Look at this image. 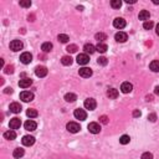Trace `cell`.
Returning <instances> with one entry per match:
<instances>
[{
	"label": "cell",
	"instance_id": "6da1fadb",
	"mask_svg": "<svg viewBox=\"0 0 159 159\" xmlns=\"http://www.w3.org/2000/svg\"><path fill=\"white\" fill-rule=\"evenodd\" d=\"M66 129L70 132V133H77L81 129V127H80V124L76 123V122H69L66 124Z\"/></svg>",
	"mask_w": 159,
	"mask_h": 159
},
{
	"label": "cell",
	"instance_id": "7a4b0ae2",
	"mask_svg": "<svg viewBox=\"0 0 159 159\" xmlns=\"http://www.w3.org/2000/svg\"><path fill=\"white\" fill-rule=\"evenodd\" d=\"M83 106H85L86 109L93 111V109L97 107V102H96V100H93V98H87V100H85V103H83Z\"/></svg>",
	"mask_w": 159,
	"mask_h": 159
},
{
	"label": "cell",
	"instance_id": "3957f363",
	"mask_svg": "<svg viewBox=\"0 0 159 159\" xmlns=\"http://www.w3.org/2000/svg\"><path fill=\"white\" fill-rule=\"evenodd\" d=\"M73 116H75V118H76V119H80V121H85V119L87 118V113H86V111H85V109H81V108L75 109Z\"/></svg>",
	"mask_w": 159,
	"mask_h": 159
},
{
	"label": "cell",
	"instance_id": "277c9868",
	"mask_svg": "<svg viewBox=\"0 0 159 159\" xmlns=\"http://www.w3.org/2000/svg\"><path fill=\"white\" fill-rule=\"evenodd\" d=\"M22 47H24V44H22L20 40H13L10 42V49L13 51H15V52L22 50Z\"/></svg>",
	"mask_w": 159,
	"mask_h": 159
},
{
	"label": "cell",
	"instance_id": "5b68a950",
	"mask_svg": "<svg viewBox=\"0 0 159 159\" xmlns=\"http://www.w3.org/2000/svg\"><path fill=\"white\" fill-rule=\"evenodd\" d=\"M20 100H22L24 102H31L34 100V93L30 92V91H22L20 93Z\"/></svg>",
	"mask_w": 159,
	"mask_h": 159
},
{
	"label": "cell",
	"instance_id": "8992f818",
	"mask_svg": "<svg viewBox=\"0 0 159 159\" xmlns=\"http://www.w3.org/2000/svg\"><path fill=\"white\" fill-rule=\"evenodd\" d=\"M87 128H88L90 133H92V134H97L101 132V126L96 122H91L88 126H87Z\"/></svg>",
	"mask_w": 159,
	"mask_h": 159
},
{
	"label": "cell",
	"instance_id": "52a82bcc",
	"mask_svg": "<svg viewBox=\"0 0 159 159\" xmlns=\"http://www.w3.org/2000/svg\"><path fill=\"white\" fill-rule=\"evenodd\" d=\"M76 61L78 65H87V63L90 62V56L87 54H80V55H77Z\"/></svg>",
	"mask_w": 159,
	"mask_h": 159
},
{
	"label": "cell",
	"instance_id": "ba28073f",
	"mask_svg": "<svg viewBox=\"0 0 159 159\" xmlns=\"http://www.w3.org/2000/svg\"><path fill=\"white\" fill-rule=\"evenodd\" d=\"M92 70L90 69V67H82V69H80L78 70V75L81 77H83V78H88V77H91L92 76Z\"/></svg>",
	"mask_w": 159,
	"mask_h": 159
},
{
	"label": "cell",
	"instance_id": "9c48e42d",
	"mask_svg": "<svg viewBox=\"0 0 159 159\" xmlns=\"http://www.w3.org/2000/svg\"><path fill=\"white\" fill-rule=\"evenodd\" d=\"M20 61L24 63V65H29V63L32 61V55L30 54V52H22L20 55Z\"/></svg>",
	"mask_w": 159,
	"mask_h": 159
},
{
	"label": "cell",
	"instance_id": "30bf717a",
	"mask_svg": "<svg viewBox=\"0 0 159 159\" xmlns=\"http://www.w3.org/2000/svg\"><path fill=\"white\" fill-rule=\"evenodd\" d=\"M113 26H115L116 29H123L126 28V20H124L123 18H116L115 20H113Z\"/></svg>",
	"mask_w": 159,
	"mask_h": 159
},
{
	"label": "cell",
	"instance_id": "8fae6325",
	"mask_svg": "<svg viewBox=\"0 0 159 159\" xmlns=\"http://www.w3.org/2000/svg\"><path fill=\"white\" fill-rule=\"evenodd\" d=\"M31 85H32V80L29 77H24L19 81V87H21V88H28Z\"/></svg>",
	"mask_w": 159,
	"mask_h": 159
},
{
	"label": "cell",
	"instance_id": "7c38bea8",
	"mask_svg": "<svg viewBox=\"0 0 159 159\" xmlns=\"http://www.w3.org/2000/svg\"><path fill=\"white\" fill-rule=\"evenodd\" d=\"M21 143L25 147H30V146H32L34 143H35V138H34L32 135H24L22 139H21Z\"/></svg>",
	"mask_w": 159,
	"mask_h": 159
},
{
	"label": "cell",
	"instance_id": "4fadbf2b",
	"mask_svg": "<svg viewBox=\"0 0 159 159\" xmlns=\"http://www.w3.org/2000/svg\"><path fill=\"white\" fill-rule=\"evenodd\" d=\"M115 39H116L117 42H126V41L128 40V35L123 31H119L115 35Z\"/></svg>",
	"mask_w": 159,
	"mask_h": 159
},
{
	"label": "cell",
	"instance_id": "5bb4252c",
	"mask_svg": "<svg viewBox=\"0 0 159 159\" xmlns=\"http://www.w3.org/2000/svg\"><path fill=\"white\" fill-rule=\"evenodd\" d=\"M35 73L37 77H45L47 75V69L45 66H37L35 69Z\"/></svg>",
	"mask_w": 159,
	"mask_h": 159
},
{
	"label": "cell",
	"instance_id": "9a60e30c",
	"mask_svg": "<svg viewBox=\"0 0 159 159\" xmlns=\"http://www.w3.org/2000/svg\"><path fill=\"white\" fill-rule=\"evenodd\" d=\"M21 126V121L20 118H13V119H10V123H9V127L11 128V129H19Z\"/></svg>",
	"mask_w": 159,
	"mask_h": 159
},
{
	"label": "cell",
	"instance_id": "2e32d148",
	"mask_svg": "<svg viewBox=\"0 0 159 159\" xmlns=\"http://www.w3.org/2000/svg\"><path fill=\"white\" fill-rule=\"evenodd\" d=\"M24 127H25V129H26V131H29V132H32V131H35V129H36L37 124H36V122H34V121L29 119V121H26V122H25Z\"/></svg>",
	"mask_w": 159,
	"mask_h": 159
},
{
	"label": "cell",
	"instance_id": "e0dca14e",
	"mask_svg": "<svg viewBox=\"0 0 159 159\" xmlns=\"http://www.w3.org/2000/svg\"><path fill=\"white\" fill-rule=\"evenodd\" d=\"M132 90H133V86H132V83H129V82H123L122 86H121V91H122L123 93H129V92H132Z\"/></svg>",
	"mask_w": 159,
	"mask_h": 159
},
{
	"label": "cell",
	"instance_id": "ac0fdd59",
	"mask_svg": "<svg viewBox=\"0 0 159 159\" xmlns=\"http://www.w3.org/2000/svg\"><path fill=\"white\" fill-rule=\"evenodd\" d=\"M138 18H139V20H143V21L146 22V21H149L150 14H149V11H148V10H142L141 13H139Z\"/></svg>",
	"mask_w": 159,
	"mask_h": 159
},
{
	"label": "cell",
	"instance_id": "d6986e66",
	"mask_svg": "<svg viewBox=\"0 0 159 159\" xmlns=\"http://www.w3.org/2000/svg\"><path fill=\"white\" fill-rule=\"evenodd\" d=\"M10 111L13 113H20L21 112V104L18 103V102H13V103L10 104Z\"/></svg>",
	"mask_w": 159,
	"mask_h": 159
},
{
	"label": "cell",
	"instance_id": "ffe728a7",
	"mask_svg": "<svg viewBox=\"0 0 159 159\" xmlns=\"http://www.w3.org/2000/svg\"><path fill=\"white\" fill-rule=\"evenodd\" d=\"M4 138L7 139V141H14V139L16 138V133H15L13 129H10V131H7L4 133Z\"/></svg>",
	"mask_w": 159,
	"mask_h": 159
},
{
	"label": "cell",
	"instance_id": "44dd1931",
	"mask_svg": "<svg viewBox=\"0 0 159 159\" xmlns=\"http://www.w3.org/2000/svg\"><path fill=\"white\" fill-rule=\"evenodd\" d=\"M83 50H85V52H86L87 55H88V54H90V55H92L93 52L96 51V47H94L92 44H86L85 46H83Z\"/></svg>",
	"mask_w": 159,
	"mask_h": 159
},
{
	"label": "cell",
	"instance_id": "7402d4cb",
	"mask_svg": "<svg viewBox=\"0 0 159 159\" xmlns=\"http://www.w3.org/2000/svg\"><path fill=\"white\" fill-rule=\"evenodd\" d=\"M108 50V46L106 45L104 42H98L97 44V46H96V51L98 52H101V54H104L106 51Z\"/></svg>",
	"mask_w": 159,
	"mask_h": 159
},
{
	"label": "cell",
	"instance_id": "603a6c76",
	"mask_svg": "<svg viewBox=\"0 0 159 159\" xmlns=\"http://www.w3.org/2000/svg\"><path fill=\"white\" fill-rule=\"evenodd\" d=\"M24 154H25V150L22 148H16V149H14V152H13L14 158H16V159H20L21 157H24Z\"/></svg>",
	"mask_w": 159,
	"mask_h": 159
},
{
	"label": "cell",
	"instance_id": "cb8c5ba5",
	"mask_svg": "<svg viewBox=\"0 0 159 159\" xmlns=\"http://www.w3.org/2000/svg\"><path fill=\"white\" fill-rule=\"evenodd\" d=\"M107 96L111 98V100H116L117 97H118V90L116 88H111L107 91Z\"/></svg>",
	"mask_w": 159,
	"mask_h": 159
},
{
	"label": "cell",
	"instance_id": "d4e9b609",
	"mask_svg": "<svg viewBox=\"0 0 159 159\" xmlns=\"http://www.w3.org/2000/svg\"><path fill=\"white\" fill-rule=\"evenodd\" d=\"M52 44L51 42H44L42 45H41V50H42L45 54H47V52H50L52 50Z\"/></svg>",
	"mask_w": 159,
	"mask_h": 159
},
{
	"label": "cell",
	"instance_id": "484cf974",
	"mask_svg": "<svg viewBox=\"0 0 159 159\" xmlns=\"http://www.w3.org/2000/svg\"><path fill=\"white\" fill-rule=\"evenodd\" d=\"M149 69L152 70L153 72H159V61H157V60L152 61L149 63Z\"/></svg>",
	"mask_w": 159,
	"mask_h": 159
},
{
	"label": "cell",
	"instance_id": "4316f807",
	"mask_svg": "<svg viewBox=\"0 0 159 159\" xmlns=\"http://www.w3.org/2000/svg\"><path fill=\"white\" fill-rule=\"evenodd\" d=\"M61 62H62V65H65V66H71L73 61H72V57H71V56H63L61 59Z\"/></svg>",
	"mask_w": 159,
	"mask_h": 159
},
{
	"label": "cell",
	"instance_id": "83f0119b",
	"mask_svg": "<svg viewBox=\"0 0 159 159\" xmlns=\"http://www.w3.org/2000/svg\"><path fill=\"white\" fill-rule=\"evenodd\" d=\"M77 100V96L75 93H66L65 94V101L66 102H75Z\"/></svg>",
	"mask_w": 159,
	"mask_h": 159
},
{
	"label": "cell",
	"instance_id": "f1b7e54d",
	"mask_svg": "<svg viewBox=\"0 0 159 159\" xmlns=\"http://www.w3.org/2000/svg\"><path fill=\"white\" fill-rule=\"evenodd\" d=\"M37 111L36 109H34V108H29L28 111H26V116L30 117V118H35V117H37Z\"/></svg>",
	"mask_w": 159,
	"mask_h": 159
},
{
	"label": "cell",
	"instance_id": "f546056e",
	"mask_svg": "<svg viewBox=\"0 0 159 159\" xmlns=\"http://www.w3.org/2000/svg\"><path fill=\"white\" fill-rule=\"evenodd\" d=\"M96 40H98V42H103L104 40H107V35L106 34H103V32H98V34H96Z\"/></svg>",
	"mask_w": 159,
	"mask_h": 159
},
{
	"label": "cell",
	"instance_id": "4dcf8cb0",
	"mask_svg": "<svg viewBox=\"0 0 159 159\" xmlns=\"http://www.w3.org/2000/svg\"><path fill=\"white\" fill-rule=\"evenodd\" d=\"M129 142H131V138H129V135H127V134H124V135H122V137L119 138V143H121V144H123V146L128 144Z\"/></svg>",
	"mask_w": 159,
	"mask_h": 159
},
{
	"label": "cell",
	"instance_id": "1f68e13d",
	"mask_svg": "<svg viewBox=\"0 0 159 159\" xmlns=\"http://www.w3.org/2000/svg\"><path fill=\"white\" fill-rule=\"evenodd\" d=\"M59 41L60 42H62V44H66V42H69V40H70V37L66 35V34H60L59 35Z\"/></svg>",
	"mask_w": 159,
	"mask_h": 159
},
{
	"label": "cell",
	"instance_id": "d6a6232c",
	"mask_svg": "<svg viewBox=\"0 0 159 159\" xmlns=\"http://www.w3.org/2000/svg\"><path fill=\"white\" fill-rule=\"evenodd\" d=\"M111 6L113 7V9H119V7L122 6V1H121V0H112Z\"/></svg>",
	"mask_w": 159,
	"mask_h": 159
},
{
	"label": "cell",
	"instance_id": "836d02e7",
	"mask_svg": "<svg viewBox=\"0 0 159 159\" xmlns=\"http://www.w3.org/2000/svg\"><path fill=\"white\" fill-rule=\"evenodd\" d=\"M66 50H67V52H70V54H75V52H76V51L78 50V47L76 46V45H73V44H72V45H69Z\"/></svg>",
	"mask_w": 159,
	"mask_h": 159
},
{
	"label": "cell",
	"instance_id": "e575fe53",
	"mask_svg": "<svg viewBox=\"0 0 159 159\" xmlns=\"http://www.w3.org/2000/svg\"><path fill=\"white\" fill-rule=\"evenodd\" d=\"M97 63H98V65H101V66H106L108 63V61H107V59L102 56V57H98L97 59Z\"/></svg>",
	"mask_w": 159,
	"mask_h": 159
},
{
	"label": "cell",
	"instance_id": "d590c367",
	"mask_svg": "<svg viewBox=\"0 0 159 159\" xmlns=\"http://www.w3.org/2000/svg\"><path fill=\"white\" fill-rule=\"evenodd\" d=\"M20 6L30 7V6H31V1H30V0H22V1H20Z\"/></svg>",
	"mask_w": 159,
	"mask_h": 159
},
{
	"label": "cell",
	"instance_id": "8d00e7d4",
	"mask_svg": "<svg viewBox=\"0 0 159 159\" xmlns=\"http://www.w3.org/2000/svg\"><path fill=\"white\" fill-rule=\"evenodd\" d=\"M153 21H146L144 22V24H143V28H144L146 30H150V29H152L153 28Z\"/></svg>",
	"mask_w": 159,
	"mask_h": 159
},
{
	"label": "cell",
	"instance_id": "74e56055",
	"mask_svg": "<svg viewBox=\"0 0 159 159\" xmlns=\"http://www.w3.org/2000/svg\"><path fill=\"white\" fill-rule=\"evenodd\" d=\"M141 159H153V154H152V153H149V152H146V153H143V154H142Z\"/></svg>",
	"mask_w": 159,
	"mask_h": 159
},
{
	"label": "cell",
	"instance_id": "f35d334b",
	"mask_svg": "<svg viewBox=\"0 0 159 159\" xmlns=\"http://www.w3.org/2000/svg\"><path fill=\"white\" fill-rule=\"evenodd\" d=\"M4 72H5V73H13L14 72V66H11V65L6 66L5 70H4Z\"/></svg>",
	"mask_w": 159,
	"mask_h": 159
},
{
	"label": "cell",
	"instance_id": "ab89813d",
	"mask_svg": "<svg viewBox=\"0 0 159 159\" xmlns=\"http://www.w3.org/2000/svg\"><path fill=\"white\" fill-rule=\"evenodd\" d=\"M148 119L150 121V122H156V121H157V115H156V113H150V115L148 116Z\"/></svg>",
	"mask_w": 159,
	"mask_h": 159
},
{
	"label": "cell",
	"instance_id": "60d3db41",
	"mask_svg": "<svg viewBox=\"0 0 159 159\" xmlns=\"http://www.w3.org/2000/svg\"><path fill=\"white\" fill-rule=\"evenodd\" d=\"M100 122L103 123V124H107V123H108V117H107V116H101Z\"/></svg>",
	"mask_w": 159,
	"mask_h": 159
},
{
	"label": "cell",
	"instance_id": "b9f144b4",
	"mask_svg": "<svg viewBox=\"0 0 159 159\" xmlns=\"http://www.w3.org/2000/svg\"><path fill=\"white\" fill-rule=\"evenodd\" d=\"M141 115H142V113H141V111H139V109H134V111H133V117H134V118H137V117H141Z\"/></svg>",
	"mask_w": 159,
	"mask_h": 159
},
{
	"label": "cell",
	"instance_id": "7bdbcfd3",
	"mask_svg": "<svg viewBox=\"0 0 159 159\" xmlns=\"http://www.w3.org/2000/svg\"><path fill=\"white\" fill-rule=\"evenodd\" d=\"M4 92H5V93H13V88H11V87H6Z\"/></svg>",
	"mask_w": 159,
	"mask_h": 159
},
{
	"label": "cell",
	"instance_id": "ee69618b",
	"mask_svg": "<svg viewBox=\"0 0 159 159\" xmlns=\"http://www.w3.org/2000/svg\"><path fill=\"white\" fill-rule=\"evenodd\" d=\"M154 93L158 94V96H159V86H157L156 88H154Z\"/></svg>",
	"mask_w": 159,
	"mask_h": 159
},
{
	"label": "cell",
	"instance_id": "f6af8a7d",
	"mask_svg": "<svg viewBox=\"0 0 159 159\" xmlns=\"http://www.w3.org/2000/svg\"><path fill=\"white\" fill-rule=\"evenodd\" d=\"M126 3H127V4H134L135 0H126Z\"/></svg>",
	"mask_w": 159,
	"mask_h": 159
},
{
	"label": "cell",
	"instance_id": "bcb514c9",
	"mask_svg": "<svg viewBox=\"0 0 159 159\" xmlns=\"http://www.w3.org/2000/svg\"><path fill=\"white\" fill-rule=\"evenodd\" d=\"M156 32H157V35L159 36V24L156 26Z\"/></svg>",
	"mask_w": 159,
	"mask_h": 159
},
{
	"label": "cell",
	"instance_id": "7dc6e473",
	"mask_svg": "<svg viewBox=\"0 0 159 159\" xmlns=\"http://www.w3.org/2000/svg\"><path fill=\"white\" fill-rule=\"evenodd\" d=\"M152 100H153L152 96H147V101H152Z\"/></svg>",
	"mask_w": 159,
	"mask_h": 159
},
{
	"label": "cell",
	"instance_id": "c3c4849f",
	"mask_svg": "<svg viewBox=\"0 0 159 159\" xmlns=\"http://www.w3.org/2000/svg\"><path fill=\"white\" fill-rule=\"evenodd\" d=\"M153 3L154 4H159V0H153Z\"/></svg>",
	"mask_w": 159,
	"mask_h": 159
}]
</instances>
